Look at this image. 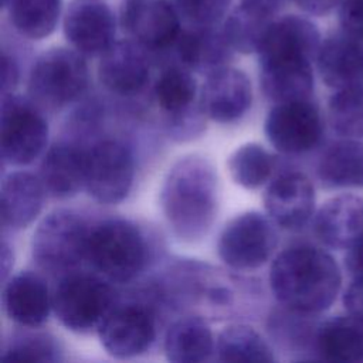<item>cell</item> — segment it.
I'll list each match as a JSON object with an SVG mask.
<instances>
[{"mask_svg":"<svg viewBox=\"0 0 363 363\" xmlns=\"http://www.w3.org/2000/svg\"><path fill=\"white\" fill-rule=\"evenodd\" d=\"M146 259L145 237L130 221L109 218L89 230L86 261L106 278L128 282L142 272Z\"/></svg>","mask_w":363,"mask_h":363,"instance_id":"3957f363","label":"cell"},{"mask_svg":"<svg viewBox=\"0 0 363 363\" xmlns=\"http://www.w3.org/2000/svg\"><path fill=\"white\" fill-rule=\"evenodd\" d=\"M264 95L278 104L311 99L313 91L312 60L301 55L258 57Z\"/></svg>","mask_w":363,"mask_h":363,"instance_id":"e0dca14e","label":"cell"},{"mask_svg":"<svg viewBox=\"0 0 363 363\" xmlns=\"http://www.w3.org/2000/svg\"><path fill=\"white\" fill-rule=\"evenodd\" d=\"M233 180L244 189H257L271 176L274 157L258 143H245L237 147L227 162Z\"/></svg>","mask_w":363,"mask_h":363,"instance_id":"4dcf8cb0","label":"cell"},{"mask_svg":"<svg viewBox=\"0 0 363 363\" xmlns=\"http://www.w3.org/2000/svg\"><path fill=\"white\" fill-rule=\"evenodd\" d=\"M88 65L81 52L57 47L44 51L28 75V94L33 102L50 109L74 102L88 86Z\"/></svg>","mask_w":363,"mask_h":363,"instance_id":"277c9868","label":"cell"},{"mask_svg":"<svg viewBox=\"0 0 363 363\" xmlns=\"http://www.w3.org/2000/svg\"><path fill=\"white\" fill-rule=\"evenodd\" d=\"M268 1H272V3H274V0H268Z\"/></svg>","mask_w":363,"mask_h":363,"instance_id":"b9f144b4","label":"cell"},{"mask_svg":"<svg viewBox=\"0 0 363 363\" xmlns=\"http://www.w3.org/2000/svg\"><path fill=\"white\" fill-rule=\"evenodd\" d=\"M159 108L169 116L182 113L200 101L197 82L186 67L172 65L162 71L153 88Z\"/></svg>","mask_w":363,"mask_h":363,"instance_id":"f1b7e54d","label":"cell"},{"mask_svg":"<svg viewBox=\"0 0 363 363\" xmlns=\"http://www.w3.org/2000/svg\"><path fill=\"white\" fill-rule=\"evenodd\" d=\"M1 250H3V251H1V259H3V262H1V275H3V282H6L9 269H10L11 265H13V257H11V252H10V250H9V247H7L6 242H3Z\"/></svg>","mask_w":363,"mask_h":363,"instance_id":"ab89813d","label":"cell"},{"mask_svg":"<svg viewBox=\"0 0 363 363\" xmlns=\"http://www.w3.org/2000/svg\"><path fill=\"white\" fill-rule=\"evenodd\" d=\"M296 6L308 14L323 16L332 11L342 0H294Z\"/></svg>","mask_w":363,"mask_h":363,"instance_id":"f35d334b","label":"cell"},{"mask_svg":"<svg viewBox=\"0 0 363 363\" xmlns=\"http://www.w3.org/2000/svg\"><path fill=\"white\" fill-rule=\"evenodd\" d=\"M146 51L133 40L115 41L101 55L98 65L101 84L116 95L139 94L146 86L150 74Z\"/></svg>","mask_w":363,"mask_h":363,"instance_id":"2e32d148","label":"cell"},{"mask_svg":"<svg viewBox=\"0 0 363 363\" xmlns=\"http://www.w3.org/2000/svg\"><path fill=\"white\" fill-rule=\"evenodd\" d=\"M269 143L286 155H299L316 147L323 136V122L311 99L275 104L265 118Z\"/></svg>","mask_w":363,"mask_h":363,"instance_id":"30bf717a","label":"cell"},{"mask_svg":"<svg viewBox=\"0 0 363 363\" xmlns=\"http://www.w3.org/2000/svg\"><path fill=\"white\" fill-rule=\"evenodd\" d=\"M7 7L10 21L20 35L43 40L57 28L62 0H11Z\"/></svg>","mask_w":363,"mask_h":363,"instance_id":"83f0119b","label":"cell"},{"mask_svg":"<svg viewBox=\"0 0 363 363\" xmlns=\"http://www.w3.org/2000/svg\"><path fill=\"white\" fill-rule=\"evenodd\" d=\"M160 204L177 238L187 242L203 238L217 213V177L210 162L200 156L177 160L163 182Z\"/></svg>","mask_w":363,"mask_h":363,"instance_id":"7a4b0ae2","label":"cell"},{"mask_svg":"<svg viewBox=\"0 0 363 363\" xmlns=\"http://www.w3.org/2000/svg\"><path fill=\"white\" fill-rule=\"evenodd\" d=\"M135 163L130 149L116 140L104 139L86 149L85 189L104 204L122 201L133 183Z\"/></svg>","mask_w":363,"mask_h":363,"instance_id":"9c48e42d","label":"cell"},{"mask_svg":"<svg viewBox=\"0 0 363 363\" xmlns=\"http://www.w3.org/2000/svg\"><path fill=\"white\" fill-rule=\"evenodd\" d=\"M316 64L322 81L336 91L363 85V48L346 33L320 44Z\"/></svg>","mask_w":363,"mask_h":363,"instance_id":"44dd1931","label":"cell"},{"mask_svg":"<svg viewBox=\"0 0 363 363\" xmlns=\"http://www.w3.org/2000/svg\"><path fill=\"white\" fill-rule=\"evenodd\" d=\"M174 47L182 65L203 75L227 67L234 51L223 28L218 30L216 26H193L189 30H182Z\"/></svg>","mask_w":363,"mask_h":363,"instance_id":"d6986e66","label":"cell"},{"mask_svg":"<svg viewBox=\"0 0 363 363\" xmlns=\"http://www.w3.org/2000/svg\"><path fill=\"white\" fill-rule=\"evenodd\" d=\"M277 244L278 233L272 218L258 211H245L224 225L217 252L233 269H255L269 259Z\"/></svg>","mask_w":363,"mask_h":363,"instance_id":"52a82bcc","label":"cell"},{"mask_svg":"<svg viewBox=\"0 0 363 363\" xmlns=\"http://www.w3.org/2000/svg\"><path fill=\"white\" fill-rule=\"evenodd\" d=\"M176 9L191 26H217L227 14L231 0H174Z\"/></svg>","mask_w":363,"mask_h":363,"instance_id":"836d02e7","label":"cell"},{"mask_svg":"<svg viewBox=\"0 0 363 363\" xmlns=\"http://www.w3.org/2000/svg\"><path fill=\"white\" fill-rule=\"evenodd\" d=\"M315 347L329 362H363V319L349 313L323 322L318 328Z\"/></svg>","mask_w":363,"mask_h":363,"instance_id":"d4e9b609","label":"cell"},{"mask_svg":"<svg viewBox=\"0 0 363 363\" xmlns=\"http://www.w3.org/2000/svg\"><path fill=\"white\" fill-rule=\"evenodd\" d=\"M176 6L169 0H122L119 20L130 40L147 51L176 44L182 27Z\"/></svg>","mask_w":363,"mask_h":363,"instance_id":"8fae6325","label":"cell"},{"mask_svg":"<svg viewBox=\"0 0 363 363\" xmlns=\"http://www.w3.org/2000/svg\"><path fill=\"white\" fill-rule=\"evenodd\" d=\"M216 350L221 362H274L272 349L250 326L231 325L217 337Z\"/></svg>","mask_w":363,"mask_h":363,"instance_id":"f546056e","label":"cell"},{"mask_svg":"<svg viewBox=\"0 0 363 363\" xmlns=\"http://www.w3.org/2000/svg\"><path fill=\"white\" fill-rule=\"evenodd\" d=\"M214 337L210 326L200 318L174 322L164 336L166 359L174 363H200L211 359Z\"/></svg>","mask_w":363,"mask_h":363,"instance_id":"4316f807","label":"cell"},{"mask_svg":"<svg viewBox=\"0 0 363 363\" xmlns=\"http://www.w3.org/2000/svg\"><path fill=\"white\" fill-rule=\"evenodd\" d=\"M51 299L58 320L75 333L98 329L115 306L113 289L101 278L88 274L64 277Z\"/></svg>","mask_w":363,"mask_h":363,"instance_id":"5b68a950","label":"cell"},{"mask_svg":"<svg viewBox=\"0 0 363 363\" xmlns=\"http://www.w3.org/2000/svg\"><path fill=\"white\" fill-rule=\"evenodd\" d=\"M10 1H11V0H1V6H3V7H7V6L10 4Z\"/></svg>","mask_w":363,"mask_h":363,"instance_id":"60d3db41","label":"cell"},{"mask_svg":"<svg viewBox=\"0 0 363 363\" xmlns=\"http://www.w3.org/2000/svg\"><path fill=\"white\" fill-rule=\"evenodd\" d=\"M48 125L37 105L23 96H1V159L11 166L31 163L44 150Z\"/></svg>","mask_w":363,"mask_h":363,"instance_id":"ba28073f","label":"cell"},{"mask_svg":"<svg viewBox=\"0 0 363 363\" xmlns=\"http://www.w3.org/2000/svg\"><path fill=\"white\" fill-rule=\"evenodd\" d=\"M104 349L113 357L128 359L145 353L156 337L152 312L136 303L118 305L111 309L98 328Z\"/></svg>","mask_w":363,"mask_h":363,"instance_id":"7c38bea8","label":"cell"},{"mask_svg":"<svg viewBox=\"0 0 363 363\" xmlns=\"http://www.w3.org/2000/svg\"><path fill=\"white\" fill-rule=\"evenodd\" d=\"M86 149L72 143L52 145L40 166V180L54 199H68L85 187Z\"/></svg>","mask_w":363,"mask_h":363,"instance_id":"7402d4cb","label":"cell"},{"mask_svg":"<svg viewBox=\"0 0 363 363\" xmlns=\"http://www.w3.org/2000/svg\"><path fill=\"white\" fill-rule=\"evenodd\" d=\"M329 122L342 136L363 138V85L337 89L329 99Z\"/></svg>","mask_w":363,"mask_h":363,"instance_id":"1f68e13d","label":"cell"},{"mask_svg":"<svg viewBox=\"0 0 363 363\" xmlns=\"http://www.w3.org/2000/svg\"><path fill=\"white\" fill-rule=\"evenodd\" d=\"M264 206L275 224L285 230H299L315 210V190L311 180L298 172L274 179L264 194Z\"/></svg>","mask_w":363,"mask_h":363,"instance_id":"5bb4252c","label":"cell"},{"mask_svg":"<svg viewBox=\"0 0 363 363\" xmlns=\"http://www.w3.org/2000/svg\"><path fill=\"white\" fill-rule=\"evenodd\" d=\"M339 21L343 33L359 41L363 40V0H342Z\"/></svg>","mask_w":363,"mask_h":363,"instance_id":"e575fe53","label":"cell"},{"mask_svg":"<svg viewBox=\"0 0 363 363\" xmlns=\"http://www.w3.org/2000/svg\"><path fill=\"white\" fill-rule=\"evenodd\" d=\"M58 343L45 333H27L10 340L3 352L4 359L18 362H55L61 359Z\"/></svg>","mask_w":363,"mask_h":363,"instance_id":"d6a6232c","label":"cell"},{"mask_svg":"<svg viewBox=\"0 0 363 363\" xmlns=\"http://www.w3.org/2000/svg\"><path fill=\"white\" fill-rule=\"evenodd\" d=\"M116 20L112 10L98 0H78L64 17V35L82 55H102L113 43Z\"/></svg>","mask_w":363,"mask_h":363,"instance_id":"4fadbf2b","label":"cell"},{"mask_svg":"<svg viewBox=\"0 0 363 363\" xmlns=\"http://www.w3.org/2000/svg\"><path fill=\"white\" fill-rule=\"evenodd\" d=\"M1 68H3V81H1V96L11 95L18 84V67L16 60L3 51L1 57Z\"/></svg>","mask_w":363,"mask_h":363,"instance_id":"8d00e7d4","label":"cell"},{"mask_svg":"<svg viewBox=\"0 0 363 363\" xmlns=\"http://www.w3.org/2000/svg\"><path fill=\"white\" fill-rule=\"evenodd\" d=\"M3 306L13 322L34 328L48 319L52 299L40 275L23 271L4 284Z\"/></svg>","mask_w":363,"mask_h":363,"instance_id":"ffe728a7","label":"cell"},{"mask_svg":"<svg viewBox=\"0 0 363 363\" xmlns=\"http://www.w3.org/2000/svg\"><path fill=\"white\" fill-rule=\"evenodd\" d=\"M44 193L40 177L28 172L6 174L0 189L1 227L4 230H21L30 225L43 208Z\"/></svg>","mask_w":363,"mask_h":363,"instance_id":"603a6c76","label":"cell"},{"mask_svg":"<svg viewBox=\"0 0 363 363\" xmlns=\"http://www.w3.org/2000/svg\"><path fill=\"white\" fill-rule=\"evenodd\" d=\"M274 3L268 0H242L225 18L223 33L234 51L258 52L275 21Z\"/></svg>","mask_w":363,"mask_h":363,"instance_id":"cb8c5ba5","label":"cell"},{"mask_svg":"<svg viewBox=\"0 0 363 363\" xmlns=\"http://www.w3.org/2000/svg\"><path fill=\"white\" fill-rule=\"evenodd\" d=\"M345 264L353 278H363V234L347 248Z\"/></svg>","mask_w":363,"mask_h":363,"instance_id":"74e56055","label":"cell"},{"mask_svg":"<svg viewBox=\"0 0 363 363\" xmlns=\"http://www.w3.org/2000/svg\"><path fill=\"white\" fill-rule=\"evenodd\" d=\"M343 305L346 311L363 319V278H354L343 295Z\"/></svg>","mask_w":363,"mask_h":363,"instance_id":"d590c367","label":"cell"},{"mask_svg":"<svg viewBox=\"0 0 363 363\" xmlns=\"http://www.w3.org/2000/svg\"><path fill=\"white\" fill-rule=\"evenodd\" d=\"M275 298L291 312L313 315L326 311L336 299L340 269L326 251L295 245L277 255L269 271Z\"/></svg>","mask_w":363,"mask_h":363,"instance_id":"6da1fadb","label":"cell"},{"mask_svg":"<svg viewBox=\"0 0 363 363\" xmlns=\"http://www.w3.org/2000/svg\"><path fill=\"white\" fill-rule=\"evenodd\" d=\"M89 227L71 210L48 214L37 227L31 254L37 265L51 272H65L86 259Z\"/></svg>","mask_w":363,"mask_h":363,"instance_id":"8992f818","label":"cell"},{"mask_svg":"<svg viewBox=\"0 0 363 363\" xmlns=\"http://www.w3.org/2000/svg\"><path fill=\"white\" fill-rule=\"evenodd\" d=\"M318 177L329 189L363 187V143L345 139L330 145L318 163Z\"/></svg>","mask_w":363,"mask_h":363,"instance_id":"484cf974","label":"cell"},{"mask_svg":"<svg viewBox=\"0 0 363 363\" xmlns=\"http://www.w3.org/2000/svg\"><path fill=\"white\" fill-rule=\"evenodd\" d=\"M252 86L245 72L224 67L207 75L200 91L203 112L211 121L230 123L240 119L251 106Z\"/></svg>","mask_w":363,"mask_h":363,"instance_id":"9a60e30c","label":"cell"},{"mask_svg":"<svg viewBox=\"0 0 363 363\" xmlns=\"http://www.w3.org/2000/svg\"><path fill=\"white\" fill-rule=\"evenodd\" d=\"M313 230L326 247L347 250L363 234V200L354 194L328 200L315 216Z\"/></svg>","mask_w":363,"mask_h":363,"instance_id":"ac0fdd59","label":"cell"}]
</instances>
